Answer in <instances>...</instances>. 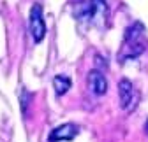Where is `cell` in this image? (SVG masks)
Wrapping results in <instances>:
<instances>
[{"instance_id": "7a4b0ae2", "label": "cell", "mask_w": 148, "mask_h": 142, "mask_svg": "<svg viewBox=\"0 0 148 142\" xmlns=\"http://www.w3.org/2000/svg\"><path fill=\"white\" fill-rule=\"evenodd\" d=\"M28 26H30V33L35 42H41L46 35V23L42 18V7L41 4H34L30 9V18H28Z\"/></svg>"}, {"instance_id": "3957f363", "label": "cell", "mask_w": 148, "mask_h": 142, "mask_svg": "<svg viewBox=\"0 0 148 142\" xmlns=\"http://www.w3.org/2000/svg\"><path fill=\"white\" fill-rule=\"evenodd\" d=\"M118 95H120V107L122 109H131L132 107V102L136 98V91H134V86L129 79H122L118 82Z\"/></svg>"}, {"instance_id": "6da1fadb", "label": "cell", "mask_w": 148, "mask_h": 142, "mask_svg": "<svg viewBox=\"0 0 148 142\" xmlns=\"http://www.w3.org/2000/svg\"><path fill=\"white\" fill-rule=\"evenodd\" d=\"M74 16L79 21H86L94 26H104V21L108 18V5L104 0H88L81 2L74 7Z\"/></svg>"}, {"instance_id": "8992f818", "label": "cell", "mask_w": 148, "mask_h": 142, "mask_svg": "<svg viewBox=\"0 0 148 142\" xmlns=\"http://www.w3.org/2000/svg\"><path fill=\"white\" fill-rule=\"evenodd\" d=\"M53 86H55V93H57L58 97L65 95L69 91V88H71V79L67 76H55L53 79Z\"/></svg>"}, {"instance_id": "5b68a950", "label": "cell", "mask_w": 148, "mask_h": 142, "mask_svg": "<svg viewBox=\"0 0 148 142\" xmlns=\"http://www.w3.org/2000/svg\"><path fill=\"white\" fill-rule=\"evenodd\" d=\"M88 86L95 95H104L108 91V81L101 70H90L88 72Z\"/></svg>"}, {"instance_id": "277c9868", "label": "cell", "mask_w": 148, "mask_h": 142, "mask_svg": "<svg viewBox=\"0 0 148 142\" xmlns=\"http://www.w3.org/2000/svg\"><path fill=\"white\" fill-rule=\"evenodd\" d=\"M78 126L76 125H72V123H65V125H60L58 128H55L51 133H49V137H48V140L49 142H62V140H72L74 137L78 135Z\"/></svg>"}, {"instance_id": "52a82bcc", "label": "cell", "mask_w": 148, "mask_h": 142, "mask_svg": "<svg viewBox=\"0 0 148 142\" xmlns=\"http://www.w3.org/2000/svg\"><path fill=\"white\" fill-rule=\"evenodd\" d=\"M146 133H148V121H146Z\"/></svg>"}]
</instances>
